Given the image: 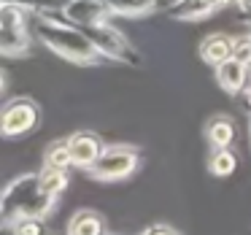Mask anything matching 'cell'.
I'll return each mask as SVG.
<instances>
[{
	"mask_svg": "<svg viewBox=\"0 0 251 235\" xmlns=\"http://www.w3.org/2000/svg\"><path fill=\"white\" fill-rule=\"evenodd\" d=\"M38 181H41V186H44L46 192H49L51 197H60L62 192L68 189V170H57V168H41L38 170Z\"/></svg>",
	"mask_w": 251,
	"mask_h": 235,
	"instance_id": "17",
	"label": "cell"
},
{
	"mask_svg": "<svg viewBox=\"0 0 251 235\" xmlns=\"http://www.w3.org/2000/svg\"><path fill=\"white\" fill-rule=\"evenodd\" d=\"M8 230V219H6V211H3V200H0V235Z\"/></svg>",
	"mask_w": 251,
	"mask_h": 235,
	"instance_id": "23",
	"label": "cell"
},
{
	"mask_svg": "<svg viewBox=\"0 0 251 235\" xmlns=\"http://www.w3.org/2000/svg\"><path fill=\"white\" fill-rule=\"evenodd\" d=\"M30 27L51 54L73 65L92 68L105 62V57L95 49V44L81 33V27H76L62 11H30Z\"/></svg>",
	"mask_w": 251,
	"mask_h": 235,
	"instance_id": "1",
	"label": "cell"
},
{
	"mask_svg": "<svg viewBox=\"0 0 251 235\" xmlns=\"http://www.w3.org/2000/svg\"><path fill=\"white\" fill-rule=\"evenodd\" d=\"M216 3L224 8V6H232V3H238V0H216Z\"/></svg>",
	"mask_w": 251,
	"mask_h": 235,
	"instance_id": "26",
	"label": "cell"
},
{
	"mask_svg": "<svg viewBox=\"0 0 251 235\" xmlns=\"http://www.w3.org/2000/svg\"><path fill=\"white\" fill-rule=\"evenodd\" d=\"M240 100H243V105H246V108L251 111V81H249V84H246V87H243V92H240Z\"/></svg>",
	"mask_w": 251,
	"mask_h": 235,
	"instance_id": "22",
	"label": "cell"
},
{
	"mask_svg": "<svg viewBox=\"0 0 251 235\" xmlns=\"http://www.w3.org/2000/svg\"><path fill=\"white\" fill-rule=\"evenodd\" d=\"M249 35H251V30H249Z\"/></svg>",
	"mask_w": 251,
	"mask_h": 235,
	"instance_id": "30",
	"label": "cell"
},
{
	"mask_svg": "<svg viewBox=\"0 0 251 235\" xmlns=\"http://www.w3.org/2000/svg\"><path fill=\"white\" fill-rule=\"evenodd\" d=\"M235 6H238L240 11H243V14H251V0H238Z\"/></svg>",
	"mask_w": 251,
	"mask_h": 235,
	"instance_id": "24",
	"label": "cell"
},
{
	"mask_svg": "<svg viewBox=\"0 0 251 235\" xmlns=\"http://www.w3.org/2000/svg\"><path fill=\"white\" fill-rule=\"evenodd\" d=\"M235 122L229 119V116H213L211 122L205 125V138L208 143H211V149H229L235 141Z\"/></svg>",
	"mask_w": 251,
	"mask_h": 235,
	"instance_id": "13",
	"label": "cell"
},
{
	"mask_svg": "<svg viewBox=\"0 0 251 235\" xmlns=\"http://www.w3.org/2000/svg\"><path fill=\"white\" fill-rule=\"evenodd\" d=\"M216 0H170L165 3V17L173 22H202V19L213 17L219 11Z\"/></svg>",
	"mask_w": 251,
	"mask_h": 235,
	"instance_id": "6",
	"label": "cell"
},
{
	"mask_svg": "<svg viewBox=\"0 0 251 235\" xmlns=\"http://www.w3.org/2000/svg\"><path fill=\"white\" fill-rule=\"evenodd\" d=\"M44 165L46 168H57V170H71L73 168V157L68 149V138L62 141H51L44 149Z\"/></svg>",
	"mask_w": 251,
	"mask_h": 235,
	"instance_id": "16",
	"label": "cell"
},
{
	"mask_svg": "<svg viewBox=\"0 0 251 235\" xmlns=\"http://www.w3.org/2000/svg\"><path fill=\"white\" fill-rule=\"evenodd\" d=\"M232 57V35L227 33H211L200 41V60L208 65H222Z\"/></svg>",
	"mask_w": 251,
	"mask_h": 235,
	"instance_id": "11",
	"label": "cell"
},
{
	"mask_svg": "<svg viewBox=\"0 0 251 235\" xmlns=\"http://www.w3.org/2000/svg\"><path fill=\"white\" fill-rule=\"evenodd\" d=\"M68 149H71V157H73V168H78V170H89L100 159V154H103L100 138L87 130L68 135Z\"/></svg>",
	"mask_w": 251,
	"mask_h": 235,
	"instance_id": "7",
	"label": "cell"
},
{
	"mask_svg": "<svg viewBox=\"0 0 251 235\" xmlns=\"http://www.w3.org/2000/svg\"><path fill=\"white\" fill-rule=\"evenodd\" d=\"M41 122V105L27 95L11 98L0 105V135L3 138H25Z\"/></svg>",
	"mask_w": 251,
	"mask_h": 235,
	"instance_id": "5",
	"label": "cell"
},
{
	"mask_svg": "<svg viewBox=\"0 0 251 235\" xmlns=\"http://www.w3.org/2000/svg\"><path fill=\"white\" fill-rule=\"evenodd\" d=\"M249 141H251V111H249Z\"/></svg>",
	"mask_w": 251,
	"mask_h": 235,
	"instance_id": "27",
	"label": "cell"
},
{
	"mask_svg": "<svg viewBox=\"0 0 251 235\" xmlns=\"http://www.w3.org/2000/svg\"><path fill=\"white\" fill-rule=\"evenodd\" d=\"M0 3H3V0H0Z\"/></svg>",
	"mask_w": 251,
	"mask_h": 235,
	"instance_id": "32",
	"label": "cell"
},
{
	"mask_svg": "<svg viewBox=\"0 0 251 235\" xmlns=\"http://www.w3.org/2000/svg\"><path fill=\"white\" fill-rule=\"evenodd\" d=\"M105 235H111V233H105Z\"/></svg>",
	"mask_w": 251,
	"mask_h": 235,
	"instance_id": "31",
	"label": "cell"
},
{
	"mask_svg": "<svg viewBox=\"0 0 251 235\" xmlns=\"http://www.w3.org/2000/svg\"><path fill=\"white\" fill-rule=\"evenodd\" d=\"M238 168V154L232 149H213L208 157V173L216 179H229Z\"/></svg>",
	"mask_w": 251,
	"mask_h": 235,
	"instance_id": "15",
	"label": "cell"
},
{
	"mask_svg": "<svg viewBox=\"0 0 251 235\" xmlns=\"http://www.w3.org/2000/svg\"><path fill=\"white\" fill-rule=\"evenodd\" d=\"M0 54L14 57V60L33 54V33H30V27H0Z\"/></svg>",
	"mask_w": 251,
	"mask_h": 235,
	"instance_id": "10",
	"label": "cell"
},
{
	"mask_svg": "<svg viewBox=\"0 0 251 235\" xmlns=\"http://www.w3.org/2000/svg\"><path fill=\"white\" fill-rule=\"evenodd\" d=\"M46 235H54V233H46Z\"/></svg>",
	"mask_w": 251,
	"mask_h": 235,
	"instance_id": "29",
	"label": "cell"
},
{
	"mask_svg": "<svg viewBox=\"0 0 251 235\" xmlns=\"http://www.w3.org/2000/svg\"><path fill=\"white\" fill-rule=\"evenodd\" d=\"M6 81H8V78H6V73H3V68H0V92L6 89Z\"/></svg>",
	"mask_w": 251,
	"mask_h": 235,
	"instance_id": "25",
	"label": "cell"
},
{
	"mask_svg": "<svg viewBox=\"0 0 251 235\" xmlns=\"http://www.w3.org/2000/svg\"><path fill=\"white\" fill-rule=\"evenodd\" d=\"M213 73H216V84L227 95H240V92H243V87L251 81L249 65L240 62V60H235V57H229L227 62L216 65V68H213Z\"/></svg>",
	"mask_w": 251,
	"mask_h": 235,
	"instance_id": "9",
	"label": "cell"
},
{
	"mask_svg": "<svg viewBox=\"0 0 251 235\" xmlns=\"http://www.w3.org/2000/svg\"><path fill=\"white\" fill-rule=\"evenodd\" d=\"M73 0H33V3H25L30 11H65Z\"/></svg>",
	"mask_w": 251,
	"mask_h": 235,
	"instance_id": "20",
	"label": "cell"
},
{
	"mask_svg": "<svg viewBox=\"0 0 251 235\" xmlns=\"http://www.w3.org/2000/svg\"><path fill=\"white\" fill-rule=\"evenodd\" d=\"M8 233L11 235H46V219H17L14 224H8Z\"/></svg>",
	"mask_w": 251,
	"mask_h": 235,
	"instance_id": "18",
	"label": "cell"
},
{
	"mask_svg": "<svg viewBox=\"0 0 251 235\" xmlns=\"http://www.w3.org/2000/svg\"><path fill=\"white\" fill-rule=\"evenodd\" d=\"M65 235H105V219L95 208H78L65 227Z\"/></svg>",
	"mask_w": 251,
	"mask_h": 235,
	"instance_id": "12",
	"label": "cell"
},
{
	"mask_svg": "<svg viewBox=\"0 0 251 235\" xmlns=\"http://www.w3.org/2000/svg\"><path fill=\"white\" fill-rule=\"evenodd\" d=\"M141 152L127 143H114V146H103L100 159L84 173L92 181H125L141 170Z\"/></svg>",
	"mask_w": 251,
	"mask_h": 235,
	"instance_id": "4",
	"label": "cell"
},
{
	"mask_svg": "<svg viewBox=\"0 0 251 235\" xmlns=\"http://www.w3.org/2000/svg\"><path fill=\"white\" fill-rule=\"evenodd\" d=\"M0 200L8 224H14L17 219H49L57 208V197H51L41 186L38 173H25L8 181L0 189Z\"/></svg>",
	"mask_w": 251,
	"mask_h": 235,
	"instance_id": "2",
	"label": "cell"
},
{
	"mask_svg": "<svg viewBox=\"0 0 251 235\" xmlns=\"http://www.w3.org/2000/svg\"><path fill=\"white\" fill-rule=\"evenodd\" d=\"M141 235H181V233H178L176 227H170V224H162V222H159V224H149V227L143 230Z\"/></svg>",
	"mask_w": 251,
	"mask_h": 235,
	"instance_id": "21",
	"label": "cell"
},
{
	"mask_svg": "<svg viewBox=\"0 0 251 235\" xmlns=\"http://www.w3.org/2000/svg\"><path fill=\"white\" fill-rule=\"evenodd\" d=\"M62 14H65L73 25H78V27H84V25L108 22V19L114 17L108 0H73Z\"/></svg>",
	"mask_w": 251,
	"mask_h": 235,
	"instance_id": "8",
	"label": "cell"
},
{
	"mask_svg": "<svg viewBox=\"0 0 251 235\" xmlns=\"http://www.w3.org/2000/svg\"><path fill=\"white\" fill-rule=\"evenodd\" d=\"M22 3H33V0H22Z\"/></svg>",
	"mask_w": 251,
	"mask_h": 235,
	"instance_id": "28",
	"label": "cell"
},
{
	"mask_svg": "<svg viewBox=\"0 0 251 235\" xmlns=\"http://www.w3.org/2000/svg\"><path fill=\"white\" fill-rule=\"evenodd\" d=\"M78 27V25H76ZM81 33L87 35L89 41L95 44V49L100 52V54L105 57V60L111 62H122V65H130V68H138L141 65V54H138V49L130 44V38H127L122 30H116L111 22H98V25H84Z\"/></svg>",
	"mask_w": 251,
	"mask_h": 235,
	"instance_id": "3",
	"label": "cell"
},
{
	"mask_svg": "<svg viewBox=\"0 0 251 235\" xmlns=\"http://www.w3.org/2000/svg\"><path fill=\"white\" fill-rule=\"evenodd\" d=\"M232 57L240 62H246V65H251V35L249 33L232 38Z\"/></svg>",
	"mask_w": 251,
	"mask_h": 235,
	"instance_id": "19",
	"label": "cell"
},
{
	"mask_svg": "<svg viewBox=\"0 0 251 235\" xmlns=\"http://www.w3.org/2000/svg\"><path fill=\"white\" fill-rule=\"evenodd\" d=\"M114 17H149L154 11H162V0H108Z\"/></svg>",
	"mask_w": 251,
	"mask_h": 235,
	"instance_id": "14",
	"label": "cell"
}]
</instances>
